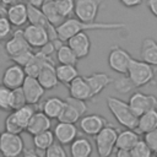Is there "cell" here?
<instances>
[{"mask_svg": "<svg viewBox=\"0 0 157 157\" xmlns=\"http://www.w3.org/2000/svg\"><path fill=\"white\" fill-rule=\"evenodd\" d=\"M12 34V25L7 20V17L0 18V40L9 38Z\"/></svg>", "mask_w": 157, "mask_h": 157, "instance_id": "41", "label": "cell"}, {"mask_svg": "<svg viewBox=\"0 0 157 157\" xmlns=\"http://www.w3.org/2000/svg\"><path fill=\"white\" fill-rule=\"evenodd\" d=\"M37 78L45 90H53L59 85V80L56 77L55 65L53 60H47L42 65L39 74L37 75Z\"/></svg>", "mask_w": 157, "mask_h": 157, "instance_id": "16", "label": "cell"}, {"mask_svg": "<svg viewBox=\"0 0 157 157\" xmlns=\"http://www.w3.org/2000/svg\"><path fill=\"white\" fill-rule=\"evenodd\" d=\"M50 128H52V119L40 110V112H34L26 128V131L33 136L44 130H49Z\"/></svg>", "mask_w": 157, "mask_h": 157, "instance_id": "20", "label": "cell"}, {"mask_svg": "<svg viewBox=\"0 0 157 157\" xmlns=\"http://www.w3.org/2000/svg\"><path fill=\"white\" fill-rule=\"evenodd\" d=\"M103 1L104 0H75L74 13L81 21L93 22L98 16Z\"/></svg>", "mask_w": 157, "mask_h": 157, "instance_id": "7", "label": "cell"}, {"mask_svg": "<svg viewBox=\"0 0 157 157\" xmlns=\"http://www.w3.org/2000/svg\"><path fill=\"white\" fill-rule=\"evenodd\" d=\"M23 36L27 40V43L29 44L31 48H42L45 43H48L49 39V33L48 31L38 25L34 23H29L28 26L25 27L23 29Z\"/></svg>", "mask_w": 157, "mask_h": 157, "instance_id": "9", "label": "cell"}, {"mask_svg": "<svg viewBox=\"0 0 157 157\" xmlns=\"http://www.w3.org/2000/svg\"><path fill=\"white\" fill-rule=\"evenodd\" d=\"M153 85H155V86L157 87V80H156V81H153Z\"/></svg>", "mask_w": 157, "mask_h": 157, "instance_id": "49", "label": "cell"}, {"mask_svg": "<svg viewBox=\"0 0 157 157\" xmlns=\"http://www.w3.org/2000/svg\"><path fill=\"white\" fill-rule=\"evenodd\" d=\"M115 156H118V157H131V153H130L129 150L117 148V151H115Z\"/></svg>", "mask_w": 157, "mask_h": 157, "instance_id": "45", "label": "cell"}, {"mask_svg": "<svg viewBox=\"0 0 157 157\" xmlns=\"http://www.w3.org/2000/svg\"><path fill=\"white\" fill-rule=\"evenodd\" d=\"M6 13H7V6L2 2H0V18L1 17H6Z\"/></svg>", "mask_w": 157, "mask_h": 157, "instance_id": "47", "label": "cell"}, {"mask_svg": "<svg viewBox=\"0 0 157 157\" xmlns=\"http://www.w3.org/2000/svg\"><path fill=\"white\" fill-rule=\"evenodd\" d=\"M92 153V144L83 136H77L70 144V155L72 157H88Z\"/></svg>", "mask_w": 157, "mask_h": 157, "instance_id": "24", "label": "cell"}, {"mask_svg": "<svg viewBox=\"0 0 157 157\" xmlns=\"http://www.w3.org/2000/svg\"><path fill=\"white\" fill-rule=\"evenodd\" d=\"M53 134L58 142H60L63 145H69L75 140V137L78 136L77 135L78 130H77V126L75 125V123L59 121L55 125Z\"/></svg>", "mask_w": 157, "mask_h": 157, "instance_id": "15", "label": "cell"}, {"mask_svg": "<svg viewBox=\"0 0 157 157\" xmlns=\"http://www.w3.org/2000/svg\"><path fill=\"white\" fill-rule=\"evenodd\" d=\"M81 117L82 115L80 114V112L74 105H71L70 103H67L65 101V105L56 119L59 121H65V123H76V121H78V119Z\"/></svg>", "mask_w": 157, "mask_h": 157, "instance_id": "31", "label": "cell"}, {"mask_svg": "<svg viewBox=\"0 0 157 157\" xmlns=\"http://www.w3.org/2000/svg\"><path fill=\"white\" fill-rule=\"evenodd\" d=\"M107 105L112 115L121 126L128 129H136L139 117L134 113L128 102L117 97H108Z\"/></svg>", "mask_w": 157, "mask_h": 157, "instance_id": "2", "label": "cell"}, {"mask_svg": "<svg viewBox=\"0 0 157 157\" xmlns=\"http://www.w3.org/2000/svg\"><path fill=\"white\" fill-rule=\"evenodd\" d=\"M140 58L150 65L157 66V42L153 38H145L142 40Z\"/></svg>", "mask_w": 157, "mask_h": 157, "instance_id": "23", "label": "cell"}, {"mask_svg": "<svg viewBox=\"0 0 157 157\" xmlns=\"http://www.w3.org/2000/svg\"><path fill=\"white\" fill-rule=\"evenodd\" d=\"M140 135L135 129H128L125 128L124 130L118 132L117 142H115V148H124V150H131L132 146L140 140Z\"/></svg>", "mask_w": 157, "mask_h": 157, "instance_id": "21", "label": "cell"}, {"mask_svg": "<svg viewBox=\"0 0 157 157\" xmlns=\"http://www.w3.org/2000/svg\"><path fill=\"white\" fill-rule=\"evenodd\" d=\"M85 78L91 87L93 98L97 97L98 94H101L103 92V90L113 82V78L109 75H107L105 72H93L91 75L85 76Z\"/></svg>", "mask_w": 157, "mask_h": 157, "instance_id": "19", "label": "cell"}, {"mask_svg": "<svg viewBox=\"0 0 157 157\" xmlns=\"http://www.w3.org/2000/svg\"><path fill=\"white\" fill-rule=\"evenodd\" d=\"M147 7L150 12L157 18V0H147Z\"/></svg>", "mask_w": 157, "mask_h": 157, "instance_id": "44", "label": "cell"}, {"mask_svg": "<svg viewBox=\"0 0 157 157\" xmlns=\"http://www.w3.org/2000/svg\"><path fill=\"white\" fill-rule=\"evenodd\" d=\"M4 125H5V131H9V132H13V134H21L22 131H25L20 125L16 121L15 117H13V113L12 110L9 112L7 117L5 118V121H4Z\"/></svg>", "mask_w": 157, "mask_h": 157, "instance_id": "36", "label": "cell"}, {"mask_svg": "<svg viewBox=\"0 0 157 157\" xmlns=\"http://www.w3.org/2000/svg\"><path fill=\"white\" fill-rule=\"evenodd\" d=\"M67 90H69V94L74 98H78V99H83V101H88L92 99V91L91 87L88 85V82L86 81L85 76H77L75 77L69 85H67Z\"/></svg>", "mask_w": 157, "mask_h": 157, "instance_id": "17", "label": "cell"}, {"mask_svg": "<svg viewBox=\"0 0 157 157\" xmlns=\"http://www.w3.org/2000/svg\"><path fill=\"white\" fill-rule=\"evenodd\" d=\"M69 47L74 50V53L76 54V56L80 59L86 58L90 54L91 50V39L87 34V32L82 31V32H77L74 36H71L67 40Z\"/></svg>", "mask_w": 157, "mask_h": 157, "instance_id": "13", "label": "cell"}, {"mask_svg": "<svg viewBox=\"0 0 157 157\" xmlns=\"http://www.w3.org/2000/svg\"><path fill=\"white\" fill-rule=\"evenodd\" d=\"M34 112H36V110H34L33 104H29V103L25 104V105L21 107V108H17V109L12 110L16 121L18 123V125H20L23 130H26V128H27V125H28V123H29L32 115L34 114Z\"/></svg>", "mask_w": 157, "mask_h": 157, "instance_id": "27", "label": "cell"}, {"mask_svg": "<svg viewBox=\"0 0 157 157\" xmlns=\"http://www.w3.org/2000/svg\"><path fill=\"white\" fill-rule=\"evenodd\" d=\"M131 59V55L124 48L113 45L108 54V65L113 71L120 75H126Z\"/></svg>", "mask_w": 157, "mask_h": 157, "instance_id": "6", "label": "cell"}, {"mask_svg": "<svg viewBox=\"0 0 157 157\" xmlns=\"http://www.w3.org/2000/svg\"><path fill=\"white\" fill-rule=\"evenodd\" d=\"M11 93L12 90L1 85L0 86V110L2 112H11L12 107H11Z\"/></svg>", "mask_w": 157, "mask_h": 157, "instance_id": "33", "label": "cell"}, {"mask_svg": "<svg viewBox=\"0 0 157 157\" xmlns=\"http://www.w3.org/2000/svg\"><path fill=\"white\" fill-rule=\"evenodd\" d=\"M107 124V119L99 114H85L78 119V126L81 131L88 136L97 135Z\"/></svg>", "mask_w": 157, "mask_h": 157, "instance_id": "10", "label": "cell"}, {"mask_svg": "<svg viewBox=\"0 0 157 157\" xmlns=\"http://www.w3.org/2000/svg\"><path fill=\"white\" fill-rule=\"evenodd\" d=\"M66 151L63 147V144L60 142H53L47 150H45V156L47 157H66Z\"/></svg>", "mask_w": 157, "mask_h": 157, "instance_id": "38", "label": "cell"}, {"mask_svg": "<svg viewBox=\"0 0 157 157\" xmlns=\"http://www.w3.org/2000/svg\"><path fill=\"white\" fill-rule=\"evenodd\" d=\"M144 140L148 145V147L151 148L152 153L157 155V128H155L153 130H151L148 132H145L144 134Z\"/></svg>", "mask_w": 157, "mask_h": 157, "instance_id": "39", "label": "cell"}, {"mask_svg": "<svg viewBox=\"0 0 157 157\" xmlns=\"http://www.w3.org/2000/svg\"><path fill=\"white\" fill-rule=\"evenodd\" d=\"M126 75L135 87H142L153 81L155 70L153 66L150 65L148 63L132 58Z\"/></svg>", "mask_w": 157, "mask_h": 157, "instance_id": "3", "label": "cell"}, {"mask_svg": "<svg viewBox=\"0 0 157 157\" xmlns=\"http://www.w3.org/2000/svg\"><path fill=\"white\" fill-rule=\"evenodd\" d=\"M65 105V101L61 99L60 97H49L47 98L43 103H42V112L44 114H47L50 119H56L60 114V112L63 110Z\"/></svg>", "mask_w": 157, "mask_h": 157, "instance_id": "25", "label": "cell"}, {"mask_svg": "<svg viewBox=\"0 0 157 157\" xmlns=\"http://www.w3.org/2000/svg\"><path fill=\"white\" fill-rule=\"evenodd\" d=\"M128 103L134 110V113L139 117L150 109L157 108V97L155 94H148V93L136 91L130 96Z\"/></svg>", "mask_w": 157, "mask_h": 157, "instance_id": "8", "label": "cell"}, {"mask_svg": "<svg viewBox=\"0 0 157 157\" xmlns=\"http://www.w3.org/2000/svg\"><path fill=\"white\" fill-rule=\"evenodd\" d=\"M56 71V77L60 83L67 86L75 77L78 76V71L76 69V65H70V64H59L55 66Z\"/></svg>", "mask_w": 157, "mask_h": 157, "instance_id": "26", "label": "cell"}, {"mask_svg": "<svg viewBox=\"0 0 157 157\" xmlns=\"http://www.w3.org/2000/svg\"><path fill=\"white\" fill-rule=\"evenodd\" d=\"M6 17L10 21V23L15 27H21V26L26 25V22L28 21L27 5L21 2V1H17L12 5H9Z\"/></svg>", "mask_w": 157, "mask_h": 157, "instance_id": "18", "label": "cell"}, {"mask_svg": "<svg viewBox=\"0 0 157 157\" xmlns=\"http://www.w3.org/2000/svg\"><path fill=\"white\" fill-rule=\"evenodd\" d=\"M67 103H70L71 105H74L78 112H80V114L81 115H85L86 114V112H87V104H86V101H83V99H78V98H74V97H69V98H66L65 99Z\"/></svg>", "mask_w": 157, "mask_h": 157, "instance_id": "42", "label": "cell"}, {"mask_svg": "<svg viewBox=\"0 0 157 157\" xmlns=\"http://www.w3.org/2000/svg\"><path fill=\"white\" fill-rule=\"evenodd\" d=\"M157 128V108L156 109H150L141 115H139L137 119V125H136V131L139 134H145L151 130Z\"/></svg>", "mask_w": 157, "mask_h": 157, "instance_id": "22", "label": "cell"}, {"mask_svg": "<svg viewBox=\"0 0 157 157\" xmlns=\"http://www.w3.org/2000/svg\"><path fill=\"white\" fill-rule=\"evenodd\" d=\"M56 59H58L59 64L76 65L78 61V58L76 56L74 50L69 47V44H64V42L56 49Z\"/></svg>", "mask_w": 157, "mask_h": 157, "instance_id": "28", "label": "cell"}, {"mask_svg": "<svg viewBox=\"0 0 157 157\" xmlns=\"http://www.w3.org/2000/svg\"><path fill=\"white\" fill-rule=\"evenodd\" d=\"M47 1H50V0H28V4L32 5V6H34V7L40 9Z\"/></svg>", "mask_w": 157, "mask_h": 157, "instance_id": "46", "label": "cell"}, {"mask_svg": "<svg viewBox=\"0 0 157 157\" xmlns=\"http://www.w3.org/2000/svg\"><path fill=\"white\" fill-rule=\"evenodd\" d=\"M131 157H150L152 155L151 148L148 147V145L145 142L144 139H140L130 150Z\"/></svg>", "mask_w": 157, "mask_h": 157, "instance_id": "34", "label": "cell"}, {"mask_svg": "<svg viewBox=\"0 0 157 157\" xmlns=\"http://www.w3.org/2000/svg\"><path fill=\"white\" fill-rule=\"evenodd\" d=\"M113 83L115 86V90L118 92H120V93H128V92H130L135 87L132 85V82L130 81V78L128 77V75L124 76V77H121V78H118L115 81L113 80Z\"/></svg>", "mask_w": 157, "mask_h": 157, "instance_id": "37", "label": "cell"}, {"mask_svg": "<svg viewBox=\"0 0 157 157\" xmlns=\"http://www.w3.org/2000/svg\"><path fill=\"white\" fill-rule=\"evenodd\" d=\"M33 55H34V53L32 52V49H27V50H25V52L20 53L18 55H16V56L11 58V60H12L13 63H16V64L21 65V66H25V65H27V64L32 60Z\"/></svg>", "mask_w": 157, "mask_h": 157, "instance_id": "40", "label": "cell"}, {"mask_svg": "<svg viewBox=\"0 0 157 157\" xmlns=\"http://www.w3.org/2000/svg\"><path fill=\"white\" fill-rule=\"evenodd\" d=\"M25 148L21 134L4 131L0 134V155L5 157H16L22 155Z\"/></svg>", "mask_w": 157, "mask_h": 157, "instance_id": "5", "label": "cell"}, {"mask_svg": "<svg viewBox=\"0 0 157 157\" xmlns=\"http://www.w3.org/2000/svg\"><path fill=\"white\" fill-rule=\"evenodd\" d=\"M55 6L60 15L64 18L71 17L74 15V7H75V0H54Z\"/></svg>", "mask_w": 157, "mask_h": 157, "instance_id": "32", "label": "cell"}, {"mask_svg": "<svg viewBox=\"0 0 157 157\" xmlns=\"http://www.w3.org/2000/svg\"><path fill=\"white\" fill-rule=\"evenodd\" d=\"M54 141H55V137L50 129L33 135V146L42 151H45Z\"/></svg>", "mask_w": 157, "mask_h": 157, "instance_id": "30", "label": "cell"}, {"mask_svg": "<svg viewBox=\"0 0 157 157\" xmlns=\"http://www.w3.org/2000/svg\"><path fill=\"white\" fill-rule=\"evenodd\" d=\"M118 130L109 123L97 134L94 135V144L97 148V153L101 157H108L113 153L115 148V142L118 137Z\"/></svg>", "mask_w": 157, "mask_h": 157, "instance_id": "4", "label": "cell"}, {"mask_svg": "<svg viewBox=\"0 0 157 157\" xmlns=\"http://www.w3.org/2000/svg\"><path fill=\"white\" fill-rule=\"evenodd\" d=\"M17 1H20V0H1V2H2V4H5L6 6H9V5H12V4L17 2Z\"/></svg>", "mask_w": 157, "mask_h": 157, "instance_id": "48", "label": "cell"}, {"mask_svg": "<svg viewBox=\"0 0 157 157\" xmlns=\"http://www.w3.org/2000/svg\"><path fill=\"white\" fill-rule=\"evenodd\" d=\"M27 49H31V47L23 36V29H16L12 32L11 37L5 43V52L10 59Z\"/></svg>", "mask_w": 157, "mask_h": 157, "instance_id": "14", "label": "cell"}, {"mask_svg": "<svg viewBox=\"0 0 157 157\" xmlns=\"http://www.w3.org/2000/svg\"><path fill=\"white\" fill-rule=\"evenodd\" d=\"M26 72H25V69L23 66L13 63L11 65H9L4 74H2V77H1V81H2V85L9 87V88H17V87H21L25 78H26Z\"/></svg>", "mask_w": 157, "mask_h": 157, "instance_id": "11", "label": "cell"}, {"mask_svg": "<svg viewBox=\"0 0 157 157\" xmlns=\"http://www.w3.org/2000/svg\"><path fill=\"white\" fill-rule=\"evenodd\" d=\"M40 10L43 11V13H44V16L47 17V20H48L53 26H55V27L59 26V25L65 20V18L60 15V12L58 11L54 0L47 1V2L40 7Z\"/></svg>", "mask_w": 157, "mask_h": 157, "instance_id": "29", "label": "cell"}, {"mask_svg": "<svg viewBox=\"0 0 157 157\" xmlns=\"http://www.w3.org/2000/svg\"><path fill=\"white\" fill-rule=\"evenodd\" d=\"M126 25L124 22H86L81 21L78 18L74 17H67L65 18L59 26H56V33L59 39L63 42H66L71 36H74L77 32H87V31H114V29H120L125 28Z\"/></svg>", "mask_w": 157, "mask_h": 157, "instance_id": "1", "label": "cell"}, {"mask_svg": "<svg viewBox=\"0 0 157 157\" xmlns=\"http://www.w3.org/2000/svg\"><path fill=\"white\" fill-rule=\"evenodd\" d=\"M0 134H1V132H0Z\"/></svg>", "mask_w": 157, "mask_h": 157, "instance_id": "51", "label": "cell"}, {"mask_svg": "<svg viewBox=\"0 0 157 157\" xmlns=\"http://www.w3.org/2000/svg\"><path fill=\"white\" fill-rule=\"evenodd\" d=\"M21 87L25 92L27 103L33 104V105L37 104L42 99V97L44 96V92H45V88L40 85L38 78L33 77V76H26Z\"/></svg>", "mask_w": 157, "mask_h": 157, "instance_id": "12", "label": "cell"}, {"mask_svg": "<svg viewBox=\"0 0 157 157\" xmlns=\"http://www.w3.org/2000/svg\"><path fill=\"white\" fill-rule=\"evenodd\" d=\"M25 104H27V99L25 96V92L22 90V87H17V88H12V93H11V107L12 110L23 107Z\"/></svg>", "mask_w": 157, "mask_h": 157, "instance_id": "35", "label": "cell"}, {"mask_svg": "<svg viewBox=\"0 0 157 157\" xmlns=\"http://www.w3.org/2000/svg\"><path fill=\"white\" fill-rule=\"evenodd\" d=\"M119 1L125 7H136L142 4V0H119Z\"/></svg>", "mask_w": 157, "mask_h": 157, "instance_id": "43", "label": "cell"}, {"mask_svg": "<svg viewBox=\"0 0 157 157\" xmlns=\"http://www.w3.org/2000/svg\"><path fill=\"white\" fill-rule=\"evenodd\" d=\"M0 2H1V0H0Z\"/></svg>", "mask_w": 157, "mask_h": 157, "instance_id": "50", "label": "cell"}]
</instances>
